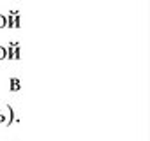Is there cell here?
I'll use <instances>...</instances> for the list:
<instances>
[{
	"instance_id": "3",
	"label": "cell",
	"mask_w": 150,
	"mask_h": 141,
	"mask_svg": "<svg viewBox=\"0 0 150 141\" xmlns=\"http://www.w3.org/2000/svg\"><path fill=\"white\" fill-rule=\"evenodd\" d=\"M6 27H7V16L0 14V28H6Z\"/></svg>"
},
{
	"instance_id": "2",
	"label": "cell",
	"mask_w": 150,
	"mask_h": 141,
	"mask_svg": "<svg viewBox=\"0 0 150 141\" xmlns=\"http://www.w3.org/2000/svg\"><path fill=\"white\" fill-rule=\"evenodd\" d=\"M9 87H11V90H14V92H16V90H20V88H21V83H20V80H18V78H13V80L9 81Z\"/></svg>"
},
{
	"instance_id": "4",
	"label": "cell",
	"mask_w": 150,
	"mask_h": 141,
	"mask_svg": "<svg viewBox=\"0 0 150 141\" xmlns=\"http://www.w3.org/2000/svg\"><path fill=\"white\" fill-rule=\"evenodd\" d=\"M7 58V48L6 46H0V60Z\"/></svg>"
},
{
	"instance_id": "1",
	"label": "cell",
	"mask_w": 150,
	"mask_h": 141,
	"mask_svg": "<svg viewBox=\"0 0 150 141\" xmlns=\"http://www.w3.org/2000/svg\"><path fill=\"white\" fill-rule=\"evenodd\" d=\"M7 27L9 28H18L20 27V14L16 11H11L7 16Z\"/></svg>"
}]
</instances>
